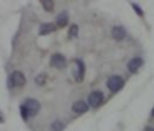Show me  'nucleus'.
<instances>
[{
	"instance_id": "1",
	"label": "nucleus",
	"mask_w": 154,
	"mask_h": 131,
	"mask_svg": "<svg viewBox=\"0 0 154 131\" xmlns=\"http://www.w3.org/2000/svg\"><path fill=\"white\" fill-rule=\"evenodd\" d=\"M72 75H74V81L75 82H82L84 81V75H86V65H84V61L82 59H72Z\"/></svg>"
},
{
	"instance_id": "2",
	"label": "nucleus",
	"mask_w": 154,
	"mask_h": 131,
	"mask_svg": "<svg viewBox=\"0 0 154 131\" xmlns=\"http://www.w3.org/2000/svg\"><path fill=\"white\" fill-rule=\"evenodd\" d=\"M7 82H9V87H11V89H19V87H23V86H25L26 79H25L23 72H19V70H14V72H11V74H9V79H7Z\"/></svg>"
},
{
	"instance_id": "3",
	"label": "nucleus",
	"mask_w": 154,
	"mask_h": 131,
	"mask_svg": "<svg viewBox=\"0 0 154 131\" xmlns=\"http://www.w3.org/2000/svg\"><path fill=\"white\" fill-rule=\"evenodd\" d=\"M125 82L126 81L121 75H110V77L107 79V87H109L110 93H119V91L125 87Z\"/></svg>"
},
{
	"instance_id": "4",
	"label": "nucleus",
	"mask_w": 154,
	"mask_h": 131,
	"mask_svg": "<svg viewBox=\"0 0 154 131\" xmlns=\"http://www.w3.org/2000/svg\"><path fill=\"white\" fill-rule=\"evenodd\" d=\"M103 100H105V96H103L102 91H91L89 96H88V103H89L91 108H98L103 103Z\"/></svg>"
},
{
	"instance_id": "5",
	"label": "nucleus",
	"mask_w": 154,
	"mask_h": 131,
	"mask_svg": "<svg viewBox=\"0 0 154 131\" xmlns=\"http://www.w3.org/2000/svg\"><path fill=\"white\" fill-rule=\"evenodd\" d=\"M51 66L53 68H58V70H63L65 66H67V58L63 56V54H60V53H54L53 56H51Z\"/></svg>"
},
{
	"instance_id": "6",
	"label": "nucleus",
	"mask_w": 154,
	"mask_h": 131,
	"mask_svg": "<svg viewBox=\"0 0 154 131\" xmlns=\"http://www.w3.org/2000/svg\"><path fill=\"white\" fill-rule=\"evenodd\" d=\"M23 105L26 107V110L30 112V115L33 117V115H37L38 110H40V103L35 100V98H26L25 102H23Z\"/></svg>"
},
{
	"instance_id": "7",
	"label": "nucleus",
	"mask_w": 154,
	"mask_h": 131,
	"mask_svg": "<svg viewBox=\"0 0 154 131\" xmlns=\"http://www.w3.org/2000/svg\"><path fill=\"white\" fill-rule=\"evenodd\" d=\"M142 65H144V59H142L140 56H135V58H131V59L128 61L126 68H128V72H130V74H137V72L142 68Z\"/></svg>"
},
{
	"instance_id": "8",
	"label": "nucleus",
	"mask_w": 154,
	"mask_h": 131,
	"mask_svg": "<svg viewBox=\"0 0 154 131\" xmlns=\"http://www.w3.org/2000/svg\"><path fill=\"white\" fill-rule=\"evenodd\" d=\"M72 110H74L75 115H82V114H86L88 110H89V103L84 102V100H77V102H74V105H72Z\"/></svg>"
},
{
	"instance_id": "9",
	"label": "nucleus",
	"mask_w": 154,
	"mask_h": 131,
	"mask_svg": "<svg viewBox=\"0 0 154 131\" xmlns=\"http://www.w3.org/2000/svg\"><path fill=\"white\" fill-rule=\"evenodd\" d=\"M110 35H112V38H114V40H117V42L125 40V38H126L125 26H121V25H116V26H112V30H110Z\"/></svg>"
},
{
	"instance_id": "10",
	"label": "nucleus",
	"mask_w": 154,
	"mask_h": 131,
	"mask_svg": "<svg viewBox=\"0 0 154 131\" xmlns=\"http://www.w3.org/2000/svg\"><path fill=\"white\" fill-rule=\"evenodd\" d=\"M56 28H58L56 23H42L38 26V35H49V33H53Z\"/></svg>"
},
{
	"instance_id": "11",
	"label": "nucleus",
	"mask_w": 154,
	"mask_h": 131,
	"mask_svg": "<svg viewBox=\"0 0 154 131\" xmlns=\"http://www.w3.org/2000/svg\"><path fill=\"white\" fill-rule=\"evenodd\" d=\"M56 26L58 28H65V26H68V12L67 11H61L60 14L56 16Z\"/></svg>"
},
{
	"instance_id": "12",
	"label": "nucleus",
	"mask_w": 154,
	"mask_h": 131,
	"mask_svg": "<svg viewBox=\"0 0 154 131\" xmlns=\"http://www.w3.org/2000/svg\"><path fill=\"white\" fill-rule=\"evenodd\" d=\"M19 114H21V119H23V121H28L30 117H32V115H30V112L26 110V107H25L23 103L19 105Z\"/></svg>"
},
{
	"instance_id": "13",
	"label": "nucleus",
	"mask_w": 154,
	"mask_h": 131,
	"mask_svg": "<svg viewBox=\"0 0 154 131\" xmlns=\"http://www.w3.org/2000/svg\"><path fill=\"white\" fill-rule=\"evenodd\" d=\"M51 129L53 131H63L65 129V122L63 121H54L53 124H51Z\"/></svg>"
},
{
	"instance_id": "14",
	"label": "nucleus",
	"mask_w": 154,
	"mask_h": 131,
	"mask_svg": "<svg viewBox=\"0 0 154 131\" xmlns=\"http://www.w3.org/2000/svg\"><path fill=\"white\" fill-rule=\"evenodd\" d=\"M79 33V26L77 25H70L68 26V38H75Z\"/></svg>"
},
{
	"instance_id": "15",
	"label": "nucleus",
	"mask_w": 154,
	"mask_h": 131,
	"mask_svg": "<svg viewBox=\"0 0 154 131\" xmlns=\"http://www.w3.org/2000/svg\"><path fill=\"white\" fill-rule=\"evenodd\" d=\"M46 81H48V75H46V74H40V75L35 77V84H37V86H44V84H46Z\"/></svg>"
},
{
	"instance_id": "16",
	"label": "nucleus",
	"mask_w": 154,
	"mask_h": 131,
	"mask_svg": "<svg viewBox=\"0 0 154 131\" xmlns=\"http://www.w3.org/2000/svg\"><path fill=\"white\" fill-rule=\"evenodd\" d=\"M40 5H42L44 9L48 11V12H51V11L54 9V2H48V0H44V2H40Z\"/></svg>"
},
{
	"instance_id": "17",
	"label": "nucleus",
	"mask_w": 154,
	"mask_h": 131,
	"mask_svg": "<svg viewBox=\"0 0 154 131\" xmlns=\"http://www.w3.org/2000/svg\"><path fill=\"white\" fill-rule=\"evenodd\" d=\"M131 7L135 9V12H137L138 16H144V12H142V7H140L138 4H135V2H131Z\"/></svg>"
},
{
	"instance_id": "18",
	"label": "nucleus",
	"mask_w": 154,
	"mask_h": 131,
	"mask_svg": "<svg viewBox=\"0 0 154 131\" xmlns=\"http://www.w3.org/2000/svg\"><path fill=\"white\" fill-rule=\"evenodd\" d=\"M144 131H154V126H145Z\"/></svg>"
},
{
	"instance_id": "19",
	"label": "nucleus",
	"mask_w": 154,
	"mask_h": 131,
	"mask_svg": "<svg viewBox=\"0 0 154 131\" xmlns=\"http://www.w3.org/2000/svg\"><path fill=\"white\" fill-rule=\"evenodd\" d=\"M151 117L154 119V107H152V110H151Z\"/></svg>"
}]
</instances>
